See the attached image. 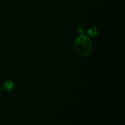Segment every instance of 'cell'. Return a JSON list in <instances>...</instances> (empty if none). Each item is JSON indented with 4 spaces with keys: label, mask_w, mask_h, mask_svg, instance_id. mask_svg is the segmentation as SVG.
I'll return each instance as SVG.
<instances>
[{
    "label": "cell",
    "mask_w": 125,
    "mask_h": 125,
    "mask_svg": "<svg viewBox=\"0 0 125 125\" xmlns=\"http://www.w3.org/2000/svg\"><path fill=\"white\" fill-rule=\"evenodd\" d=\"M76 31H78V32L79 34H83L85 31V29H84V28L83 27V26L82 25H79L77 26Z\"/></svg>",
    "instance_id": "obj_4"
},
{
    "label": "cell",
    "mask_w": 125,
    "mask_h": 125,
    "mask_svg": "<svg viewBox=\"0 0 125 125\" xmlns=\"http://www.w3.org/2000/svg\"><path fill=\"white\" fill-rule=\"evenodd\" d=\"M87 33L91 37L95 36L98 33L97 27L95 26H91L87 30Z\"/></svg>",
    "instance_id": "obj_3"
},
{
    "label": "cell",
    "mask_w": 125,
    "mask_h": 125,
    "mask_svg": "<svg viewBox=\"0 0 125 125\" xmlns=\"http://www.w3.org/2000/svg\"><path fill=\"white\" fill-rule=\"evenodd\" d=\"M1 92H2V87H1V85H0V95H1Z\"/></svg>",
    "instance_id": "obj_5"
},
{
    "label": "cell",
    "mask_w": 125,
    "mask_h": 125,
    "mask_svg": "<svg viewBox=\"0 0 125 125\" xmlns=\"http://www.w3.org/2000/svg\"><path fill=\"white\" fill-rule=\"evenodd\" d=\"M74 47L78 54L87 57L92 51V42L91 39L85 35H81L76 39Z\"/></svg>",
    "instance_id": "obj_1"
},
{
    "label": "cell",
    "mask_w": 125,
    "mask_h": 125,
    "mask_svg": "<svg viewBox=\"0 0 125 125\" xmlns=\"http://www.w3.org/2000/svg\"><path fill=\"white\" fill-rule=\"evenodd\" d=\"M3 89L5 91L10 92L14 89V84L11 81H6L4 83Z\"/></svg>",
    "instance_id": "obj_2"
}]
</instances>
